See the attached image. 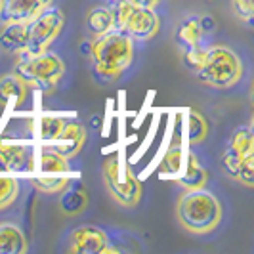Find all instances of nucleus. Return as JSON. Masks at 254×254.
Here are the masks:
<instances>
[{"label": "nucleus", "instance_id": "obj_1", "mask_svg": "<svg viewBox=\"0 0 254 254\" xmlns=\"http://www.w3.org/2000/svg\"><path fill=\"white\" fill-rule=\"evenodd\" d=\"M92 69L102 80H115L127 71L134 60V40L123 31L113 29L94 37L88 48Z\"/></svg>", "mask_w": 254, "mask_h": 254}, {"label": "nucleus", "instance_id": "obj_2", "mask_svg": "<svg viewBox=\"0 0 254 254\" xmlns=\"http://www.w3.org/2000/svg\"><path fill=\"white\" fill-rule=\"evenodd\" d=\"M224 216L222 203L214 193L201 190H184L176 204L178 224L193 235H206L220 226Z\"/></svg>", "mask_w": 254, "mask_h": 254}, {"label": "nucleus", "instance_id": "obj_3", "mask_svg": "<svg viewBox=\"0 0 254 254\" xmlns=\"http://www.w3.org/2000/svg\"><path fill=\"white\" fill-rule=\"evenodd\" d=\"M243 73H245V67H243L241 58L231 48L222 44L204 48L203 64L195 71L197 78L203 84L216 90H228L235 86L243 78Z\"/></svg>", "mask_w": 254, "mask_h": 254}, {"label": "nucleus", "instance_id": "obj_4", "mask_svg": "<svg viewBox=\"0 0 254 254\" xmlns=\"http://www.w3.org/2000/svg\"><path fill=\"white\" fill-rule=\"evenodd\" d=\"M13 73L25 82L29 88L50 94L58 88L62 76L65 75V64L58 54L44 50L40 54L19 56Z\"/></svg>", "mask_w": 254, "mask_h": 254}, {"label": "nucleus", "instance_id": "obj_5", "mask_svg": "<svg viewBox=\"0 0 254 254\" xmlns=\"http://www.w3.org/2000/svg\"><path fill=\"white\" fill-rule=\"evenodd\" d=\"M222 168L231 180L245 188L254 186V132L253 125L239 127L229 138L222 155Z\"/></svg>", "mask_w": 254, "mask_h": 254}, {"label": "nucleus", "instance_id": "obj_6", "mask_svg": "<svg viewBox=\"0 0 254 254\" xmlns=\"http://www.w3.org/2000/svg\"><path fill=\"white\" fill-rule=\"evenodd\" d=\"M103 184L111 199L125 208H134L141 199V182L121 155H109L102 166Z\"/></svg>", "mask_w": 254, "mask_h": 254}, {"label": "nucleus", "instance_id": "obj_7", "mask_svg": "<svg viewBox=\"0 0 254 254\" xmlns=\"http://www.w3.org/2000/svg\"><path fill=\"white\" fill-rule=\"evenodd\" d=\"M27 44L23 54H40L48 50L50 44L60 37L65 25V15L58 6H48L46 10L27 21ZM21 54V56H23Z\"/></svg>", "mask_w": 254, "mask_h": 254}, {"label": "nucleus", "instance_id": "obj_8", "mask_svg": "<svg viewBox=\"0 0 254 254\" xmlns=\"http://www.w3.org/2000/svg\"><path fill=\"white\" fill-rule=\"evenodd\" d=\"M67 249L73 254H107L119 253V249L111 247V239L107 231L98 226H80L71 231L67 239Z\"/></svg>", "mask_w": 254, "mask_h": 254}, {"label": "nucleus", "instance_id": "obj_9", "mask_svg": "<svg viewBox=\"0 0 254 254\" xmlns=\"http://www.w3.org/2000/svg\"><path fill=\"white\" fill-rule=\"evenodd\" d=\"M161 25V19L155 12V8H143V6H132L130 12L127 13L125 21L117 27L119 31H123L125 35L132 38V40H151Z\"/></svg>", "mask_w": 254, "mask_h": 254}, {"label": "nucleus", "instance_id": "obj_10", "mask_svg": "<svg viewBox=\"0 0 254 254\" xmlns=\"http://www.w3.org/2000/svg\"><path fill=\"white\" fill-rule=\"evenodd\" d=\"M86 143V128L80 121L76 119H65V125L60 132V136L52 141L50 145H46L52 151L60 153L65 159H73L76 157L80 149Z\"/></svg>", "mask_w": 254, "mask_h": 254}, {"label": "nucleus", "instance_id": "obj_11", "mask_svg": "<svg viewBox=\"0 0 254 254\" xmlns=\"http://www.w3.org/2000/svg\"><path fill=\"white\" fill-rule=\"evenodd\" d=\"M54 4V0H0V23H27Z\"/></svg>", "mask_w": 254, "mask_h": 254}, {"label": "nucleus", "instance_id": "obj_12", "mask_svg": "<svg viewBox=\"0 0 254 254\" xmlns=\"http://www.w3.org/2000/svg\"><path fill=\"white\" fill-rule=\"evenodd\" d=\"M31 163V149L23 143L0 141V172H21Z\"/></svg>", "mask_w": 254, "mask_h": 254}, {"label": "nucleus", "instance_id": "obj_13", "mask_svg": "<svg viewBox=\"0 0 254 254\" xmlns=\"http://www.w3.org/2000/svg\"><path fill=\"white\" fill-rule=\"evenodd\" d=\"M25 231L13 222H0V254L27 253Z\"/></svg>", "mask_w": 254, "mask_h": 254}, {"label": "nucleus", "instance_id": "obj_14", "mask_svg": "<svg viewBox=\"0 0 254 254\" xmlns=\"http://www.w3.org/2000/svg\"><path fill=\"white\" fill-rule=\"evenodd\" d=\"M178 174V184L184 190H201L208 182V172L195 155H188V159H184V165Z\"/></svg>", "mask_w": 254, "mask_h": 254}, {"label": "nucleus", "instance_id": "obj_15", "mask_svg": "<svg viewBox=\"0 0 254 254\" xmlns=\"http://www.w3.org/2000/svg\"><path fill=\"white\" fill-rule=\"evenodd\" d=\"M27 44V25L25 23H2L0 29V46L6 52H12L21 56L25 52Z\"/></svg>", "mask_w": 254, "mask_h": 254}, {"label": "nucleus", "instance_id": "obj_16", "mask_svg": "<svg viewBox=\"0 0 254 254\" xmlns=\"http://www.w3.org/2000/svg\"><path fill=\"white\" fill-rule=\"evenodd\" d=\"M29 94V86L15 75V73H8V75L0 76V103H23Z\"/></svg>", "mask_w": 254, "mask_h": 254}, {"label": "nucleus", "instance_id": "obj_17", "mask_svg": "<svg viewBox=\"0 0 254 254\" xmlns=\"http://www.w3.org/2000/svg\"><path fill=\"white\" fill-rule=\"evenodd\" d=\"M86 29L92 37H100L115 29L113 8L109 6H94L86 13Z\"/></svg>", "mask_w": 254, "mask_h": 254}, {"label": "nucleus", "instance_id": "obj_18", "mask_svg": "<svg viewBox=\"0 0 254 254\" xmlns=\"http://www.w3.org/2000/svg\"><path fill=\"white\" fill-rule=\"evenodd\" d=\"M69 159L62 157L60 153L52 151L48 147H42L40 153V165H38V174H54V176H64L69 174Z\"/></svg>", "mask_w": 254, "mask_h": 254}, {"label": "nucleus", "instance_id": "obj_19", "mask_svg": "<svg viewBox=\"0 0 254 254\" xmlns=\"http://www.w3.org/2000/svg\"><path fill=\"white\" fill-rule=\"evenodd\" d=\"M31 184L37 188L40 193H46V195H54V193H62L64 190H67L73 180L69 178V174L64 176H54V174H33Z\"/></svg>", "mask_w": 254, "mask_h": 254}, {"label": "nucleus", "instance_id": "obj_20", "mask_svg": "<svg viewBox=\"0 0 254 254\" xmlns=\"http://www.w3.org/2000/svg\"><path fill=\"white\" fill-rule=\"evenodd\" d=\"M62 199H60V208L62 212L67 214V216H75L78 212H82L88 204V197L86 193L78 188H73V184L67 188V190L62 191Z\"/></svg>", "mask_w": 254, "mask_h": 254}, {"label": "nucleus", "instance_id": "obj_21", "mask_svg": "<svg viewBox=\"0 0 254 254\" xmlns=\"http://www.w3.org/2000/svg\"><path fill=\"white\" fill-rule=\"evenodd\" d=\"M208 134V123L204 119V115H201L195 109H190L186 113V136L191 145H197L206 138Z\"/></svg>", "mask_w": 254, "mask_h": 254}, {"label": "nucleus", "instance_id": "obj_22", "mask_svg": "<svg viewBox=\"0 0 254 254\" xmlns=\"http://www.w3.org/2000/svg\"><path fill=\"white\" fill-rule=\"evenodd\" d=\"M203 29L199 23V17H188L182 25L178 27V33H176V40H178L182 46L186 48H193V46H199L201 40H203Z\"/></svg>", "mask_w": 254, "mask_h": 254}, {"label": "nucleus", "instance_id": "obj_23", "mask_svg": "<svg viewBox=\"0 0 254 254\" xmlns=\"http://www.w3.org/2000/svg\"><path fill=\"white\" fill-rule=\"evenodd\" d=\"M64 125H65L64 117H56V115H44V117H40V123H38V140L42 143V147L50 145L52 141L60 136Z\"/></svg>", "mask_w": 254, "mask_h": 254}, {"label": "nucleus", "instance_id": "obj_24", "mask_svg": "<svg viewBox=\"0 0 254 254\" xmlns=\"http://www.w3.org/2000/svg\"><path fill=\"white\" fill-rule=\"evenodd\" d=\"M184 165V151H182V145L180 143H170L168 151L165 153V159L159 166V172L161 176L163 174H178Z\"/></svg>", "mask_w": 254, "mask_h": 254}, {"label": "nucleus", "instance_id": "obj_25", "mask_svg": "<svg viewBox=\"0 0 254 254\" xmlns=\"http://www.w3.org/2000/svg\"><path fill=\"white\" fill-rule=\"evenodd\" d=\"M19 195V182L13 176H0V210L12 206Z\"/></svg>", "mask_w": 254, "mask_h": 254}, {"label": "nucleus", "instance_id": "obj_26", "mask_svg": "<svg viewBox=\"0 0 254 254\" xmlns=\"http://www.w3.org/2000/svg\"><path fill=\"white\" fill-rule=\"evenodd\" d=\"M233 13L251 27L254 21V0H231Z\"/></svg>", "mask_w": 254, "mask_h": 254}, {"label": "nucleus", "instance_id": "obj_27", "mask_svg": "<svg viewBox=\"0 0 254 254\" xmlns=\"http://www.w3.org/2000/svg\"><path fill=\"white\" fill-rule=\"evenodd\" d=\"M204 58V48L199 46H193V48H186V56H184V64L190 67L191 71H197L201 64H203Z\"/></svg>", "mask_w": 254, "mask_h": 254}, {"label": "nucleus", "instance_id": "obj_28", "mask_svg": "<svg viewBox=\"0 0 254 254\" xmlns=\"http://www.w3.org/2000/svg\"><path fill=\"white\" fill-rule=\"evenodd\" d=\"M199 23H201V29H203V33L214 31V19H212V17H199Z\"/></svg>", "mask_w": 254, "mask_h": 254}, {"label": "nucleus", "instance_id": "obj_29", "mask_svg": "<svg viewBox=\"0 0 254 254\" xmlns=\"http://www.w3.org/2000/svg\"><path fill=\"white\" fill-rule=\"evenodd\" d=\"M130 2L136 6H143V8H157L163 0H130Z\"/></svg>", "mask_w": 254, "mask_h": 254}]
</instances>
